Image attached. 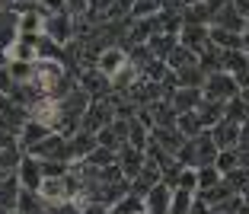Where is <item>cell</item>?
<instances>
[{
    "instance_id": "20",
    "label": "cell",
    "mask_w": 249,
    "mask_h": 214,
    "mask_svg": "<svg viewBox=\"0 0 249 214\" xmlns=\"http://www.w3.org/2000/svg\"><path fill=\"white\" fill-rule=\"evenodd\" d=\"M198 118H201V125L205 128H214L224 118V103H214V99H201V103L195 106Z\"/></svg>"
},
{
    "instance_id": "31",
    "label": "cell",
    "mask_w": 249,
    "mask_h": 214,
    "mask_svg": "<svg viewBox=\"0 0 249 214\" xmlns=\"http://www.w3.org/2000/svg\"><path fill=\"white\" fill-rule=\"evenodd\" d=\"M163 10V0H134L131 19H144V16H157Z\"/></svg>"
},
{
    "instance_id": "25",
    "label": "cell",
    "mask_w": 249,
    "mask_h": 214,
    "mask_svg": "<svg viewBox=\"0 0 249 214\" xmlns=\"http://www.w3.org/2000/svg\"><path fill=\"white\" fill-rule=\"evenodd\" d=\"M176 128L185 134V138H198L201 131H208V128L201 125V118H198L195 109H192V112H179V115H176Z\"/></svg>"
},
{
    "instance_id": "12",
    "label": "cell",
    "mask_w": 249,
    "mask_h": 214,
    "mask_svg": "<svg viewBox=\"0 0 249 214\" xmlns=\"http://www.w3.org/2000/svg\"><path fill=\"white\" fill-rule=\"evenodd\" d=\"M96 144H99V141H96V134H93V131H83V128H80L73 138H67V160L73 163V160H83V157H89Z\"/></svg>"
},
{
    "instance_id": "13",
    "label": "cell",
    "mask_w": 249,
    "mask_h": 214,
    "mask_svg": "<svg viewBox=\"0 0 249 214\" xmlns=\"http://www.w3.org/2000/svg\"><path fill=\"white\" fill-rule=\"evenodd\" d=\"M16 32H19V36H32V38L45 32V13L38 10V3L19 13V19H16Z\"/></svg>"
},
{
    "instance_id": "4",
    "label": "cell",
    "mask_w": 249,
    "mask_h": 214,
    "mask_svg": "<svg viewBox=\"0 0 249 214\" xmlns=\"http://www.w3.org/2000/svg\"><path fill=\"white\" fill-rule=\"evenodd\" d=\"M179 45H185L189 52L201 54L211 45V26H198V22H182L179 29Z\"/></svg>"
},
{
    "instance_id": "35",
    "label": "cell",
    "mask_w": 249,
    "mask_h": 214,
    "mask_svg": "<svg viewBox=\"0 0 249 214\" xmlns=\"http://www.w3.org/2000/svg\"><path fill=\"white\" fill-rule=\"evenodd\" d=\"M7 147H19V138L13 131H3L0 128V150H7Z\"/></svg>"
},
{
    "instance_id": "33",
    "label": "cell",
    "mask_w": 249,
    "mask_h": 214,
    "mask_svg": "<svg viewBox=\"0 0 249 214\" xmlns=\"http://www.w3.org/2000/svg\"><path fill=\"white\" fill-rule=\"evenodd\" d=\"M176 189L198 192V170H192V166H182V173H179V179H176Z\"/></svg>"
},
{
    "instance_id": "2",
    "label": "cell",
    "mask_w": 249,
    "mask_h": 214,
    "mask_svg": "<svg viewBox=\"0 0 249 214\" xmlns=\"http://www.w3.org/2000/svg\"><path fill=\"white\" fill-rule=\"evenodd\" d=\"M201 96L214 99V103H227V99L240 96V83H236V77L227 74V71H214V74H208L205 83H201Z\"/></svg>"
},
{
    "instance_id": "16",
    "label": "cell",
    "mask_w": 249,
    "mask_h": 214,
    "mask_svg": "<svg viewBox=\"0 0 249 214\" xmlns=\"http://www.w3.org/2000/svg\"><path fill=\"white\" fill-rule=\"evenodd\" d=\"M211 26H220V29H233V32H246V16H243L240 10L233 7V3H227V7H220L217 13H214Z\"/></svg>"
},
{
    "instance_id": "40",
    "label": "cell",
    "mask_w": 249,
    "mask_h": 214,
    "mask_svg": "<svg viewBox=\"0 0 249 214\" xmlns=\"http://www.w3.org/2000/svg\"><path fill=\"white\" fill-rule=\"evenodd\" d=\"M141 214H150V211H141Z\"/></svg>"
},
{
    "instance_id": "24",
    "label": "cell",
    "mask_w": 249,
    "mask_h": 214,
    "mask_svg": "<svg viewBox=\"0 0 249 214\" xmlns=\"http://www.w3.org/2000/svg\"><path fill=\"white\" fill-rule=\"evenodd\" d=\"M179 45V36H169V32H157V36H150V42H147V48H150V54L154 58H166L173 48Z\"/></svg>"
},
{
    "instance_id": "28",
    "label": "cell",
    "mask_w": 249,
    "mask_h": 214,
    "mask_svg": "<svg viewBox=\"0 0 249 214\" xmlns=\"http://www.w3.org/2000/svg\"><path fill=\"white\" fill-rule=\"evenodd\" d=\"M224 118H230V122H240V125H246V118H249V106L243 96H233L224 103Z\"/></svg>"
},
{
    "instance_id": "3",
    "label": "cell",
    "mask_w": 249,
    "mask_h": 214,
    "mask_svg": "<svg viewBox=\"0 0 249 214\" xmlns=\"http://www.w3.org/2000/svg\"><path fill=\"white\" fill-rule=\"evenodd\" d=\"M112 122H115V103H112L109 96L106 99H93L87 109V115H83V131H103V128H109Z\"/></svg>"
},
{
    "instance_id": "18",
    "label": "cell",
    "mask_w": 249,
    "mask_h": 214,
    "mask_svg": "<svg viewBox=\"0 0 249 214\" xmlns=\"http://www.w3.org/2000/svg\"><path fill=\"white\" fill-rule=\"evenodd\" d=\"M48 134H52V128H48V125H42V122L29 118V122L22 125V131H19V150H22V154H26V150H32L38 141L48 138Z\"/></svg>"
},
{
    "instance_id": "14",
    "label": "cell",
    "mask_w": 249,
    "mask_h": 214,
    "mask_svg": "<svg viewBox=\"0 0 249 214\" xmlns=\"http://www.w3.org/2000/svg\"><path fill=\"white\" fill-rule=\"evenodd\" d=\"M201 99H205V96H201V87H179V89H173L169 106H173L176 115H179V112H192Z\"/></svg>"
},
{
    "instance_id": "37",
    "label": "cell",
    "mask_w": 249,
    "mask_h": 214,
    "mask_svg": "<svg viewBox=\"0 0 249 214\" xmlns=\"http://www.w3.org/2000/svg\"><path fill=\"white\" fill-rule=\"evenodd\" d=\"M240 150H249V125H243L240 131Z\"/></svg>"
},
{
    "instance_id": "29",
    "label": "cell",
    "mask_w": 249,
    "mask_h": 214,
    "mask_svg": "<svg viewBox=\"0 0 249 214\" xmlns=\"http://www.w3.org/2000/svg\"><path fill=\"white\" fill-rule=\"evenodd\" d=\"M192 201H195V192H185V189H173V201H169L166 214H189Z\"/></svg>"
},
{
    "instance_id": "30",
    "label": "cell",
    "mask_w": 249,
    "mask_h": 214,
    "mask_svg": "<svg viewBox=\"0 0 249 214\" xmlns=\"http://www.w3.org/2000/svg\"><path fill=\"white\" fill-rule=\"evenodd\" d=\"M214 166L220 170V176H224V173H230V170H236V166H240V147H233V150H217Z\"/></svg>"
},
{
    "instance_id": "39",
    "label": "cell",
    "mask_w": 249,
    "mask_h": 214,
    "mask_svg": "<svg viewBox=\"0 0 249 214\" xmlns=\"http://www.w3.org/2000/svg\"><path fill=\"white\" fill-rule=\"evenodd\" d=\"M240 96L246 99V106H249V89H240Z\"/></svg>"
},
{
    "instance_id": "27",
    "label": "cell",
    "mask_w": 249,
    "mask_h": 214,
    "mask_svg": "<svg viewBox=\"0 0 249 214\" xmlns=\"http://www.w3.org/2000/svg\"><path fill=\"white\" fill-rule=\"evenodd\" d=\"M7 71H10V77H13L16 83H29L32 77H36V61H13L10 58Z\"/></svg>"
},
{
    "instance_id": "23",
    "label": "cell",
    "mask_w": 249,
    "mask_h": 214,
    "mask_svg": "<svg viewBox=\"0 0 249 214\" xmlns=\"http://www.w3.org/2000/svg\"><path fill=\"white\" fill-rule=\"evenodd\" d=\"M220 71H227L233 77L249 71V54L246 52H220Z\"/></svg>"
},
{
    "instance_id": "32",
    "label": "cell",
    "mask_w": 249,
    "mask_h": 214,
    "mask_svg": "<svg viewBox=\"0 0 249 214\" xmlns=\"http://www.w3.org/2000/svg\"><path fill=\"white\" fill-rule=\"evenodd\" d=\"M220 179H224V176H220L217 166H201V170H198V192H205V189H214Z\"/></svg>"
},
{
    "instance_id": "15",
    "label": "cell",
    "mask_w": 249,
    "mask_h": 214,
    "mask_svg": "<svg viewBox=\"0 0 249 214\" xmlns=\"http://www.w3.org/2000/svg\"><path fill=\"white\" fill-rule=\"evenodd\" d=\"M169 201H173V189H169L166 182H157L150 192L144 195V205L150 214H166L169 211Z\"/></svg>"
},
{
    "instance_id": "7",
    "label": "cell",
    "mask_w": 249,
    "mask_h": 214,
    "mask_svg": "<svg viewBox=\"0 0 249 214\" xmlns=\"http://www.w3.org/2000/svg\"><path fill=\"white\" fill-rule=\"evenodd\" d=\"M16 179H19L22 189H32V192H38L42 189V163H38V157L32 154H22L19 166H16Z\"/></svg>"
},
{
    "instance_id": "5",
    "label": "cell",
    "mask_w": 249,
    "mask_h": 214,
    "mask_svg": "<svg viewBox=\"0 0 249 214\" xmlns=\"http://www.w3.org/2000/svg\"><path fill=\"white\" fill-rule=\"evenodd\" d=\"M45 36L58 45H67L73 38V16L67 10L64 13H48L45 16Z\"/></svg>"
},
{
    "instance_id": "11",
    "label": "cell",
    "mask_w": 249,
    "mask_h": 214,
    "mask_svg": "<svg viewBox=\"0 0 249 214\" xmlns=\"http://www.w3.org/2000/svg\"><path fill=\"white\" fill-rule=\"evenodd\" d=\"M144 160H147V154L138 150V147H131V144H122V147H118V170L124 173V179L138 176L141 166H144Z\"/></svg>"
},
{
    "instance_id": "17",
    "label": "cell",
    "mask_w": 249,
    "mask_h": 214,
    "mask_svg": "<svg viewBox=\"0 0 249 214\" xmlns=\"http://www.w3.org/2000/svg\"><path fill=\"white\" fill-rule=\"evenodd\" d=\"M19 179H16V173H7L3 176V182H0V214H10L16 211V198H19Z\"/></svg>"
},
{
    "instance_id": "38",
    "label": "cell",
    "mask_w": 249,
    "mask_h": 214,
    "mask_svg": "<svg viewBox=\"0 0 249 214\" xmlns=\"http://www.w3.org/2000/svg\"><path fill=\"white\" fill-rule=\"evenodd\" d=\"M243 52L249 54V32H243Z\"/></svg>"
},
{
    "instance_id": "36",
    "label": "cell",
    "mask_w": 249,
    "mask_h": 214,
    "mask_svg": "<svg viewBox=\"0 0 249 214\" xmlns=\"http://www.w3.org/2000/svg\"><path fill=\"white\" fill-rule=\"evenodd\" d=\"M189 214H214V208L208 205L205 198H195V201H192V208H189Z\"/></svg>"
},
{
    "instance_id": "10",
    "label": "cell",
    "mask_w": 249,
    "mask_h": 214,
    "mask_svg": "<svg viewBox=\"0 0 249 214\" xmlns=\"http://www.w3.org/2000/svg\"><path fill=\"white\" fill-rule=\"evenodd\" d=\"M77 87L87 89L93 99H106V96L112 93V77H106V74H99L96 67H89L87 74L80 77V83H77Z\"/></svg>"
},
{
    "instance_id": "6",
    "label": "cell",
    "mask_w": 249,
    "mask_h": 214,
    "mask_svg": "<svg viewBox=\"0 0 249 214\" xmlns=\"http://www.w3.org/2000/svg\"><path fill=\"white\" fill-rule=\"evenodd\" d=\"M208 131H211V138H214V144H217V150H233V147H240V131H243L240 122L220 118L217 125L208 128Z\"/></svg>"
},
{
    "instance_id": "41",
    "label": "cell",
    "mask_w": 249,
    "mask_h": 214,
    "mask_svg": "<svg viewBox=\"0 0 249 214\" xmlns=\"http://www.w3.org/2000/svg\"><path fill=\"white\" fill-rule=\"evenodd\" d=\"M0 13H3V10H0Z\"/></svg>"
},
{
    "instance_id": "1",
    "label": "cell",
    "mask_w": 249,
    "mask_h": 214,
    "mask_svg": "<svg viewBox=\"0 0 249 214\" xmlns=\"http://www.w3.org/2000/svg\"><path fill=\"white\" fill-rule=\"evenodd\" d=\"M176 160L182 163V166H192V170L214 166V160H217V144H214L211 131H201L198 138H189L182 147H179Z\"/></svg>"
},
{
    "instance_id": "19",
    "label": "cell",
    "mask_w": 249,
    "mask_h": 214,
    "mask_svg": "<svg viewBox=\"0 0 249 214\" xmlns=\"http://www.w3.org/2000/svg\"><path fill=\"white\" fill-rule=\"evenodd\" d=\"M211 45H217L220 52H243V32L211 26Z\"/></svg>"
},
{
    "instance_id": "8",
    "label": "cell",
    "mask_w": 249,
    "mask_h": 214,
    "mask_svg": "<svg viewBox=\"0 0 249 214\" xmlns=\"http://www.w3.org/2000/svg\"><path fill=\"white\" fill-rule=\"evenodd\" d=\"M124 64H128V52H124L122 45H109V48L96 58V71L106 74V77H115Z\"/></svg>"
},
{
    "instance_id": "26",
    "label": "cell",
    "mask_w": 249,
    "mask_h": 214,
    "mask_svg": "<svg viewBox=\"0 0 249 214\" xmlns=\"http://www.w3.org/2000/svg\"><path fill=\"white\" fill-rule=\"evenodd\" d=\"M141 211H147V205H144V198L134 195V192H124L122 198L112 205V214H141Z\"/></svg>"
},
{
    "instance_id": "9",
    "label": "cell",
    "mask_w": 249,
    "mask_h": 214,
    "mask_svg": "<svg viewBox=\"0 0 249 214\" xmlns=\"http://www.w3.org/2000/svg\"><path fill=\"white\" fill-rule=\"evenodd\" d=\"M150 138H154L163 150H169L173 157H176V154H179V147H182L185 141H189L176 125H154V128H150Z\"/></svg>"
},
{
    "instance_id": "21",
    "label": "cell",
    "mask_w": 249,
    "mask_h": 214,
    "mask_svg": "<svg viewBox=\"0 0 249 214\" xmlns=\"http://www.w3.org/2000/svg\"><path fill=\"white\" fill-rule=\"evenodd\" d=\"M128 144L138 147V150H147V144H150V128H147L138 115L128 118Z\"/></svg>"
},
{
    "instance_id": "22",
    "label": "cell",
    "mask_w": 249,
    "mask_h": 214,
    "mask_svg": "<svg viewBox=\"0 0 249 214\" xmlns=\"http://www.w3.org/2000/svg\"><path fill=\"white\" fill-rule=\"evenodd\" d=\"M163 61H166V67H169V71H182V67L198 64V54H195V52H189L185 45H176V48H173V52H169Z\"/></svg>"
},
{
    "instance_id": "34",
    "label": "cell",
    "mask_w": 249,
    "mask_h": 214,
    "mask_svg": "<svg viewBox=\"0 0 249 214\" xmlns=\"http://www.w3.org/2000/svg\"><path fill=\"white\" fill-rule=\"evenodd\" d=\"M13 89H16V80L10 77V71H7V67H0V93H3V96H10Z\"/></svg>"
}]
</instances>
